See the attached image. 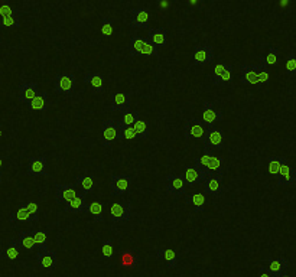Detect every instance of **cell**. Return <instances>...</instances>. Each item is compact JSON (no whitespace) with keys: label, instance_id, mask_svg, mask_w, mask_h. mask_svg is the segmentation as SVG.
<instances>
[{"label":"cell","instance_id":"cell-1","mask_svg":"<svg viewBox=\"0 0 296 277\" xmlns=\"http://www.w3.org/2000/svg\"><path fill=\"white\" fill-rule=\"evenodd\" d=\"M204 149L205 150H218L224 146V132L216 127H206L204 134Z\"/></svg>","mask_w":296,"mask_h":277},{"label":"cell","instance_id":"cell-2","mask_svg":"<svg viewBox=\"0 0 296 277\" xmlns=\"http://www.w3.org/2000/svg\"><path fill=\"white\" fill-rule=\"evenodd\" d=\"M110 215L114 223H127L132 218V205L129 201L114 202L110 206Z\"/></svg>","mask_w":296,"mask_h":277},{"label":"cell","instance_id":"cell-3","mask_svg":"<svg viewBox=\"0 0 296 277\" xmlns=\"http://www.w3.org/2000/svg\"><path fill=\"white\" fill-rule=\"evenodd\" d=\"M187 192V182L182 175H166V194L173 197H182Z\"/></svg>","mask_w":296,"mask_h":277},{"label":"cell","instance_id":"cell-4","mask_svg":"<svg viewBox=\"0 0 296 277\" xmlns=\"http://www.w3.org/2000/svg\"><path fill=\"white\" fill-rule=\"evenodd\" d=\"M55 89L63 96H72L75 89V75L74 74H58L55 77Z\"/></svg>","mask_w":296,"mask_h":277},{"label":"cell","instance_id":"cell-5","mask_svg":"<svg viewBox=\"0 0 296 277\" xmlns=\"http://www.w3.org/2000/svg\"><path fill=\"white\" fill-rule=\"evenodd\" d=\"M132 189V178L127 175H114L110 179V191L113 195L120 197Z\"/></svg>","mask_w":296,"mask_h":277},{"label":"cell","instance_id":"cell-6","mask_svg":"<svg viewBox=\"0 0 296 277\" xmlns=\"http://www.w3.org/2000/svg\"><path fill=\"white\" fill-rule=\"evenodd\" d=\"M192 59L195 65H206L214 63V48L211 45L199 44L194 49Z\"/></svg>","mask_w":296,"mask_h":277},{"label":"cell","instance_id":"cell-7","mask_svg":"<svg viewBox=\"0 0 296 277\" xmlns=\"http://www.w3.org/2000/svg\"><path fill=\"white\" fill-rule=\"evenodd\" d=\"M205 125L198 118H189L184 126V136L185 139H202L205 134Z\"/></svg>","mask_w":296,"mask_h":277},{"label":"cell","instance_id":"cell-8","mask_svg":"<svg viewBox=\"0 0 296 277\" xmlns=\"http://www.w3.org/2000/svg\"><path fill=\"white\" fill-rule=\"evenodd\" d=\"M149 9L147 8H136L130 10V27L142 29L149 26Z\"/></svg>","mask_w":296,"mask_h":277},{"label":"cell","instance_id":"cell-9","mask_svg":"<svg viewBox=\"0 0 296 277\" xmlns=\"http://www.w3.org/2000/svg\"><path fill=\"white\" fill-rule=\"evenodd\" d=\"M38 93H39V88L36 82L23 80L19 85V101L29 104L38 96Z\"/></svg>","mask_w":296,"mask_h":277},{"label":"cell","instance_id":"cell-10","mask_svg":"<svg viewBox=\"0 0 296 277\" xmlns=\"http://www.w3.org/2000/svg\"><path fill=\"white\" fill-rule=\"evenodd\" d=\"M140 261V254L135 249H127L120 253L119 257V267L122 268H137Z\"/></svg>","mask_w":296,"mask_h":277},{"label":"cell","instance_id":"cell-11","mask_svg":"<svg viewBox=\"0 0 296 277\" xmlns=\"http://www.w3.org/2000/svg\"><path fill=\"white\" fill-rule=\"evenodd\" d=\"M75 195H77L75 185H72V183L55 185V201H56V204H60V205L65 204L67 205Z\"/></svg>","mask_w":296,"mask_h":277},{"label":"cell","instance_id":"cell-12","mask_svg":"<svg viewBox=\"0 0 296 277\" xmlns=\"http://www.w3.org/2000/svg\"><path fill=\"white\" fill-rule=\"evenodd\" d=\"M101 134H103V146L108 147L117 139V121L113 118H107L101 123Z\"/></svg>","mask_w":296,"mask_h":277},{"label":"cell","instance_id":"cell-13","mask_svg":"<svg viewBox=\"0 0 296 277\" xmlns=\"http://www.w3.org/2000/svg\"><path fill=\"white\" fill-rule=\"evenodd\" d=\"M110 99H111V106H110L111 111L122 113L130 108V100H132L130 93H111Z\"/></svg>","mask_w":296,"mask_h":277},{"label":"cell","instance_id":"cell-14","mask_svg":"<svg viewBox=\"0 0 296 277\" xmlns=\"http://www.w3.org/2000/svg\"><path fill=\"white\" fill-rule=\"evenodd\" d=\"M48 168H46V156H32L27 162V175L31 176H45Z\"/></svg>","mask_w":296,"mask_h":277},{"label":"cell","instance_id":"cell-15","mask_svg":"<svg viewBox=\"0 0 296 277\" xmlns=\"http://www.w3.org/2000/svg\"><path fill=\"white\" fill-rule=\"evenodd\" d=\"M36 263H38L39 267L54 271L55 268H56V263H58L56 251L48 250V249L44 251H39L38 256H36Z\"/></svg>","mask_w":296,"mask_h":277},{"label":"cell","instance_id":"cell-16","mask_svg":"<svg viewBox=\"0 0 296 277\" xmlns=\"http://www.w3.org/2000/svg\"><path fill=\"white\" fill-rule=\"evenodd\" d=\"M204 107V113H202V123L205 125V127H213V125L216 121H223V113L221 111H216L213 103L205 101L202 104Z\"/></svg>","mask_w":296,"mask_h":277},{"label":"cell","instance_id":"cell-17","mask_svg":"<svg viewBox=\"0 0 296 277\" xmlns=\"http://www.w3.org/2000/svg\"><path fill=\"white\" fill-rule=\"evenodd\" d=\"M65 211L71 214H84L88 212V204L85 202L84 194H77L71 201L65 205Z\"/></svg>","mask_w":296,"mask_h":277},{"label":"cell","instance_id":"cell-18","mask_svg":"<svg viewBox=\"0 0 296 277\" xmlns=\"http://www.w3.org/2000/svg\"><path fill=\"white\" fill-rule=\"evenodd\" d=\"M278 183L280 187H287V185H295L296 183V169L290 166L289 163H283L282 169L278 175Z\"/></svg>","mask_w":296,"mask_h":277},{"label":"cell","instance_id":"cell-19","mask_svg":"<svg viewBox=\"0 0 296 277\" xmlns=\"http://www.w3.org/2000/svg\"><path fill=\"white\" fill-rule=\"evenodd\" d=\"M147 41L158 46H165L168 42V32L165 27H151L147 30Z\"/></svg>","mask_w":296,"mask_h":277},{"label":"cell","instance_id":"cell-20","mask_svg":"<svg viewBox=\"0 0 296 277\" xmlns=\"http://www.w3.org/2000/svg\"><path fill=\"white\" fill-rule=\"evenodd\" d=\"M289 270V263L285 257H278V259H269V267L268 271L270 273V276L279 277L282 274H286Z\"/></svg>","mask_w":296,"mask_h":277},{"label":"cell","instance_id":"cell-21","mask_svg":"<svg viewBox=\"0 0 296 277\" xmlns=\"http://www.w3.org/2000/svg\"><path fill=\"white\" fill-rule=\"evenodd\" d=\"M205 192L204 195H213V197H218L223 191H224V187H223V178L221 176H211L210 179H206L205 183Z\"/></svg>","mask_w":296,"mask_h":277},{"label":"cell","instance_id":"cell-22","mask_svg":"<svg viewBox=\"0 0 296 277\" xmlns=\"http://www.w3.org/2000/svg\"><path fill=\"white\" fill-rule=\"evenodd\" d=\"M257 70L259 65H243L240 70V81L243 84H257Z\"/></svg>","mask_w":296,"mask_h":277},{"label":"cell","instance_id":"cell-23","mask_svg":"<svg viewBox=\"0 0 296 277\" xmlns=\"http://www.w3.org/2000/svg\"><path fill=\"white\" fill-rule=\"evenodd\" d=\"M84 82L90 84L94 93H103L104 91V77L99 72H85L84 74Z\"/></svg>","mask_w":296,"mask_h":277},{"label":"cell","instance_id":"cell-24","mask_svg":"<svg viewBox=\"0 0 296 277\" xmlns=\"http://www.w3.org/2000/svg\"><path fill=\"white\" fill-rule=\"evenodd\" d=\"M156 259H162L166 261V266L169 268H175L178 266V254L171 249H158L155 251Z\"/></svg>","mask_w":296,"mask_h":277},{"label":"cell","instance_id":"cell-25","mask_svg":"<svg viewBox=\"0 0 296 277\" xmlns=\"http://www.w3.org/2000/svg\"><path fill=\"white\" fill-rule=\"evenodd\" d=\"M48 108V93L39 91L38 96L27 104L29 111H45Z\"/></svg>","mask_w":296,"mask_h":277},{"label":"cell","instance_id":"cell-26","mask_svg":"<svg viewBox=\"0 0 296 277\" xmlns=\"http://www.w3.org/2000/svg\"><path fill=\"white\" fill-rule=\"evenodd\" d=\"M19 253H20V244L18 240H10V244L8 249H3L0 250V260H9L13 261L19 257Z\"/></svg>","mask_w":296,"mask_h":277},{"label":"cell","instance_id":"cell-27","mask_svg":"<svg viewBox=\"0 0 296 277\" xmlns=\"http://www.w3.org/2000/svg\"><path fill=\"white\" fill-rule=\"evenodd\" d=\"M187 204L191 206H194V209L197 212H202L205 209V195L204 192H194V194H189L187 195Z\"/></svg>","mask_w":296,"mask_h":277},{"label":"cell","instance_id":"cell-28","mask_svg":"<svg viewBox=\"0 0 296 277\" xmlns=\"http://www.w3.org/2000/svg\"><path fill=\"white\" fill-rule=\"evenodd\" d=\"M259 70H257V84L263 87V85H268L270 81V74L268 70V65L264 63V56L263 54L259 56Z\"/></svg>","mask_w":296,"mask_h":277},{"label":"cell","instance_id":"cell-29","mask_svg":"<svg viewBox=\"0 0 296 277\" xmlns=\"http://www.w3.org/2000/svg\"><path fill=\"white\" fill-rule=\"evenodd\" d=\"M9 223H34V220L27 212L26 206L20 205L15 212L9 215Z\"/></svg>","mask_w":296,"mask_h":277},{"label":"cell","instance_id":"cell-30","mask_svg":"<svg viewBox=\"0 0 296 277\" xmlns=\"http://www.w3.org/2000/svg\"><path fill=\"white\" fill-rule=\"evenodd\" d=\"M75 183L80 185L81 189H82L81 194H84V195H90L94 191V179L91 178L90 175H80V176H77L75 178Z\"/></svg>","mask_w":296,"mask_h":277},{"label":"cell","instance_id":"cell-31","mask_svg":"<svg viewBox=\"0 0 296 277\" xmlns=\"http://www.w3.org/2000/svg\"><path fill=\"white\" fill-rule=\"evenodd\" d=\"M286 158H280V156H272L268 159V170L272 176L278 178L279 172L282 169L283 163H286Z\"/></svg>","mask_w":296,"mask_h":277},{"label":"cell","instance_id":"cell-32","mask_svg":"<svg viewBox=\"0 0 296 277\" xmlns=\"http://www.w3.org/2000/svg\"><path fill=\"white\" fill-rule=\"evenodd\" d=\"M140 118V114H139V111L137 110H125V111H122L120 113V120H119V123H122L123 126H133Z\"/></svg>","mask_w":296,"mask_h":277},{"label":"cell","instance_id":"cell-33","mask_svg":"<svg viewBox=\"0 0 296 277\" xmlns=\"http://www.w3.org/2000/svg\"><path fill=\"white\" fill-rule=\"evenodd\" d=\"M184 179H185V182L188 183V185H198V183H202V178H201V173L198 172V169H195L194 166H188L187 169H185V173L182 175Z\"/></svg>","mask_w":296,"mask_h":277},{"label":"cell","instance_id":"cell-34","mask_svg":"<svg viewBox=\"0 0 296 277\" xmlns=\"http://www.w3.org/2000/svg\"><path fill=\"white\" fill-rule=\"evenodd\" d=\"M117 139H123V140H135L137 139L133 127L130 126H123L122 123L117 121Z\"/></svg>","mask_w":296,"mask_h":277},{"label":"cell","instance_id":"cell-35","mask_svg":"<svg viewBox=\"0 0 296 277\" xmlns=\"http://www.w3.org/2000/svg\"><path fill=\"white\" fill-rule=\"evenodd\" d=\"M29 233L32 235V238H34V241H35V245L38 250L44 251L48 249V247H46V241H48V234H46V231L35 230V231H29Z\"/></svg>","mask_w":296,"mask_h":277},{"label":"cell","instance_id":"cell-36","mask_svg":"<svg viewBox=\"0 0 296 277\" xmlns=\"http://www.w3.org/2000/svg\"><path fill=\"white\" fill-rule=\"evenodd\" d=\"M146 38L143 36H139V35H133L130 38V55L132 56H137V55H140V51H142V48H143V45L146 44Z\"/></svg>","mask_w":296,"mask_h":277},{"label":"cell","instance_id":"cell-37","mask_svg":"<svg viewBox=\"0 0 296 277\" xmlns=\"http://www.w3.org/2000/svg\"><path fill=\"white\" fill-rule=\"evenodd\" d=\"M223 163H224L223 158H220V156H213L210 163H208L206 172H211L213 175L221 176V178H223Z\"/></svg>","mask_w":296,"mask_h":277},{"label":"cell","instance_id":"cell-38","mask_svg":"<svg viewBox=\"0 0 296 277\" xmlns=\"http://www.w3.org/2000/svg\"><path fill=\"white\" fill-rule=\"evenodd\" d=\"M18 241L20 244V249H25L27 251H32L36 249L35 241H34V238H32V235H31L29 231H22V233L19 234Z\"/></svg>","mask_w":296,"mask_h":277},{"label":"cell","instance_id":"cell-39","mask_svg":"<svg viewBox=\"0 0 296 277\" xmlns=\"http://www.w3.org/2000/svg\"><path fill=\"white\" fill-rule=\"evenodd\" d=\"M0 27H9V29L20 27V12L16 10L12 16L0 18Z\"/></svg>","mask_w":296,"mask_h":277},{"label":"cell","instance_id":"cell-40","mask_svg":"<svg viewBox=\"0 0 296 277\" xmlns=\"http://www.w3.org/2000/svg\"><path fill=\"white\" fill-rule=\"evenodd\" d=\"M133 130H135L136 136L139 139H147V136H149V121L143 120V118H139L133 125Z\"/></svg>","mask_w":296,"mask_h":277},{"label":"cell","instance_id":"cell-41","mask_svg":"<svg viewBox=\"0 0 296 277\" xmlns=\"http://www.w3.org/2000/svg\"><path fill=\"white\" fill-rule=\"evenodd\" d=\"M103 211H104V206H103L101 202H91V204H88V212L93 217L94 223H101L103 221Z\"/></svg>","mask_w":296,"mask_h":277},{"label":"cell","instance_id":"cell-42","mask_svg":"<svg viewBox=\"0 0 296 277\" xmlns=\"http://www.w3.org/2000/svg\"><path fill=\"white\" fill-rule=\"evenodd\" d=\"M213 156H214V155H213L211 150H205V149H204V155H202L201 158H197V159L194 161V168H197V169L199 170H206L208 163H210Z\"/></svg>","mask_w":296,"mask_h":277},{"label":"cell","instance_id":"cell-43","mask_svg":"<svg viewBox=\"0 0 296 277\" xmlns=\"http://www.w3.org/2000/svg\"><path fill=\"white\" fill-rule=\"evenodd\" d=\"M264 63L266 65L269 67V65H276L278 64V56H279V49L276 46H269V51H268V54L264 55Z\"/></svg>","mask_w":296,"mask_h":277},{"label":"cell","instance_id":"cell-44","mask_svg":"<svg viewBox=\"0 0 296 277\" xmlns=\"http://www.w3.org/2000/svg\"><path fill=\"white\" fill-rule=\"evenodd\" d=\"M231 75H233V65H230L217 80L211 81V82H213V85H223L225 82H230L231 81Z\"/></svg>","mask_w":296,"mask_h":277},{"label":"cell","instance_id":"cell-45","mask_svg":"<svg viewBox=\"0 0 296 277\" xmlns=\"http://www.w3.org/2000/svg\"><path fill=\"white\" fill-rule=\"evenodd\" d=\"M101 35L104 38H110L113 35V20L108 18L101 19Z\"/></svg>","mask_w":296,"mask_h":277},{"label":"cell","instance_id":"cell-46","mask_svg":"<svg viewBox=\"0 0 296 277\" xmlns=\"http://www.w3.org/2000/svg\"><path fill=\"white\" fill-rule=\"evenodd\" d=\"M113 241L111 240H104L101 242V257L103 259H111L113 257Z\"/></svg>","mask_w":296,"mask_h":277},{"label":"cell","instance_id":"cell-47","mask_svg":"<svg viewBox=\"0 0 296 277\" xmlns=\"http://www.w3.org/2000/svg\"><path fill=\"white\" fill-rule=\"evenodd\" d=\"M296 74V55L295 51H292L289 56H287V61H286V75L289 77H292V75H295Z\"/></svg>","mask_w":296,"mask_h":277},{"label":"cell","instance_id":"cell-48","mask_svg":"<svg viewBox=\"0 0 296 277\" xmlns=\"http://www.w3.org/2000/svg\"><path fill=\"white\" fill-rule=\"evenodd\" d=\"M147 39V38H146ZM140 55H146V56H159V49L155 46L153 44H151L149 41H146V44L143 45L142 51H140Z\"/></svg>","mask_w":296,"mask_h":277},{"label":"cell","instance_id":"cell-49","mask_svg":"<svg viewBox=\"0 0 296 277\" xmlns=\"http://www.w3.org/2000/svg\"><path fill=\"white\" fill-rule=\"evenodd\" d=\"M15 12H16V9H12V8H10L9 2H3V3L0 5V16H2V18L12 16Z\"/></svg>","mask_w":296,"mask_h":277},{"label":"cell","instance_id":"cell-50","mask_svg":"<svg viewBox=\"0 0 296 277\" xmlns=\"http://www.w3.org/2000/svg\"><path fill=\"white\" fill-rule=\"evenodd\" d=\"M26 209L27 212L31 214V217H32V220H34V223H36L38 221V218H39V215H38V211H39V208H38V204L36 202H27L26 205Z\"/></svg>","mask_w":296,"mask_h":277},{"label":"cell","instance_id":"cell-51","mask_svg":"<svg viewBox=\"0 0 296 277\" xmlns=\"http://www.w3.org/2000/svg\"><path fill=\"white\" fill-rule=\"evenodd\" d=\"M228 67H230L228 64H217V65H214V72H213V78H211V81L217 80Z\"/></svg>","mask_w":296,"mask_h":277},{"label":"cell","instance_id":"cell-52","mask_svg":"<svg viewBox=\"0 0 296 277\" xmlns=\"http://www.w3.org/2000/svg\"><path fill=\"white\" fill-rule=\"evenodd\" d=\"M257 277H272V276H270V273L268 271V268L260 267L259 268V274H257Z\"/></svg>","mask_w":296,"mask_h":277},{"label":"cell","instance_id":"cell-53","mask_svg":"<svg viewBox=\"0 0 296 277\" xmlns=\"http://www.w3.org/2000/svg\"><path fill=\"white\" fill-rule=\"evenodd\" d=\"M2 180H3V173H2V170H0V183H2Z\"/></svg>","mask_w":296,"mask_h":277},{"label":"cell","instance_id":"cell-54","mask_svg":"<svg viewBox=\"0 0 296 277\" xmlns=\"http://www.w3.org/2000/svg\"><path fill=\"white\" fill-rule=\"evenodd\" d=\"M2 134H3V132H2V121H0V137H2Z\"/></svg>","mask_w":296,"mask_h":277},{"label":"cell","instance_id":"cell-55","mask_svg":"<svg viewBox=\"0 0 296 277\" xmlns=\"http://www.w3.org/2000/svg\"><path fill=\"white\" fill-rule=\"evenodd\" d=\"M279 277H293V276H289V274L286 273V274H282V276H279Z\"/></svg>","mask_w":296,"mask_h":277},{"label":"cell","instance_id":"cell-56","mask_svg":"<svg viewBox=\"0 0 296 277\" xmlns=\"http://www.w3.org/2000/svg\"><path fill=\"white\" fill-rule=\"evenodd\" d=\"M2 165H3V162H2V158H0V169H2Z\"/></svg>","mask_w":296,"mask_h":277},{"label":"cell","instance_id":"cell-57","mask_svg":"<svg viewBox=\"0 0 296 277\" xmlns=\"http://www.w3.org/2000/svg\"><path fill=\"white\" fill-rule=\"evenodd\" d=\"M0 45H2V39H0Z\"/></svg>","mask_w":296,"mask_h":277},{"label":"cell","instance_id":"cell-58","mask_svg":"<svg viewBox=\"0 0 296 277\" xmlns=\"http://www.w3.org/2000/svg\"><path fill=\"white\" fill-rule=\"evenodd\" d=\"M295 185H296V183H295Z\"/></svg>","mask_w":296,"mask_h":277}]
</instances>
